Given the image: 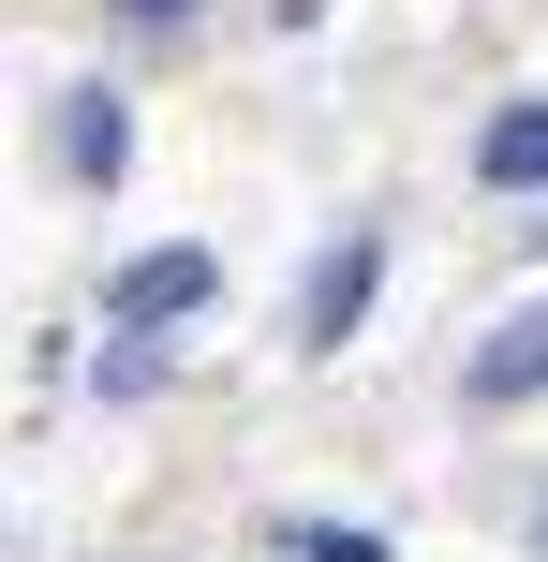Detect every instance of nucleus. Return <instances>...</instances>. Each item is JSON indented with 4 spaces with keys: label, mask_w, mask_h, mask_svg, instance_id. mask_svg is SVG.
<instances>
[{
    "label": "nucleus",
    "mask_w": 548,
    "mask_h": 562,
    "mask_svg": "<svg viewBox=\"0 0 548 562\" xmlns=\"http://www.w3.org/2000/svg\"><path fill=\"white\" fill-rule=\"evenodd\" d=\"M119 15H148V30H178V15H193V0H119Z\"/></svg>",
    "instance_id": "obj_7"
},
{
    "label": "nucleus",
    "mask_w": 548,
    "mask_h": 562,
    "mask_svg": "<svg viewBox=\"0 0 548 562\" xmlns=\"http://www.w3.org/2000/svg\"><path fill=\"white\" fill-rule=\"evenodd\" d=\"M474 400H548V296L519 326H490V356H474Z\"/></svg>",
    "instance_id": "obj_3"
},
{
    "label": "nucleus",
    "mask_w": 548,
    "mask_h": 562,
    "mask_svg": "<svg viewBox=\"0 0 548 562\" xmlns=\"http://www.w3.org/2000/svg\"><path fill=\"white\" fill-rule=\"evenodd\" d=\"M119 148H134L119 89H75V104H59V164H75V178H119Z\"/></svg>",
    "instance_id": "obj_5"
},
{
    "label": "nucleus",
    "mask_w": 548,
    "mask_h": 562,
    "mask_svg": "<svg viewBox=\"0 0 548 562\" xmlns=\"http://www.w3.org/2000/svg\"><path fill=\"white\" fill-rule=\"evenodd\" d=\"M371 281H385V252H371V237H342V252L312 267V311H297V326H312V340H356V311H371Z\"/></svg>",
    "instance_id": "obj_1"
},
{
    "label": "nucleus",
    "mask_w": 548,
    "mask_h": 562,
    "mask_svg": "<svg viewBox=\"0 0 548 562\" xmlns=\"http://www.w3.org/2000/svg\"><path fill=\"white\" fill-rule=\"evenodd\" d=\"M208 296V252H134L119 267V326H164V311H193Z\"/></svg>",
    "instance_id": "obj_4"
},
{
    "label": "nucleus",
    "mask_w": 548,
    "mask_h": 562,
    "mask_svg": "<svg viewBox=\"0 0 548 562\" xmlns=\"http://www.w3.org/2000/svg\"><path fill=\"white\" fill-rule=\"evenodd\" d=\"M474 178H490V193H548V104H504L490 134H474Z\"/></svg>",
    "instance_id": "obj_2"
},
{
    "label": "nucleus",
    "mask_w": 548,
    "mask_h": 562,
    "mask_svg": "<svg viewBox=\"0 0 548 562\" xmlns=\"http://www.w3.org/2000/svg\"><path fill=\"white\" fill-rule=\"evenodd\" d=\"M282 548H297V562H385V533H342V518H297Z\"/></svg>",
    "instance_id": "obj_6"
},
{
    "label": "nucleus",
    "mask_w": 548,
    "mask_h": 562,
    "mask_svg": "<svg viewBox=\"0 0 548 562\" xmlns=\"http://www.w3.org/2000/svg\"><path fill=\"white\" fill-rule=\"evenodd\" d=\"M519 237H548V223H519Z\"/></svg>",
    "instance_id": "obj_8"
}]
</instances>
